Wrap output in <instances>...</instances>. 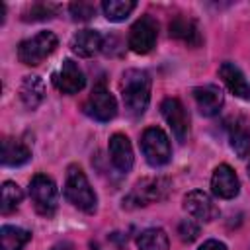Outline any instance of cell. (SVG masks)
I'll list each match as a JSON object with an SVG mask.
<instances>
[{
    "instance_id": "18",
    "label": "cell",
    "mask_w": 250,
    "mask_h": 250,
    "mask_svg": "<svg viewBox=\"0 0 250 250\" xmlns=\"http://www.w3.org/2000/svg\"><path fill=\"white\" fill-rule=\"evenodd\" d=\"M20 98L27 109H35L43 100H45V84L39 76L29 74L23 76L21 86H20Z\"/></svg>"
},
{
    "instance_id": "14",
    "label": "cell",
    "mask_w": 250,
    "mask_h": 250,
    "mask_svg": "<svg viewBox=\"0 0 250 250\" xmlns=\"http://www.w3.org/2000/svg\"><path fill=\"white\" fill-rule=\"evenodd\" d=\"M70 49L78 57H84V59L94 57L96 53H100L104 49V37L96 29H82L72 35Z\"/></svg>"
},
{
    "instance_id": "1",
    "label": "cell",
    "mask_w": 250,
    "mask_h": 250,
    "mask_svg": "<svg viewBox=\"0 0 250 250\" xmlns=\"http://www.w3.org/2000/svg\"><path fill=\"white\" fill-rule=\"evenodd\" d=\"M121 96L125 109L131 117H141L150 102V76L141 68H129L123 72Z\"/></svg>"
},
{
    "instance_id": "25",
    "label": "cell",
    "mask_w": 250,
    "mask_h": 250,
    "mask_svg": "<svg viewBox=\"0 0 250 250\" xmlns=\"http://www.w3.org/2000/svg\"><path fill=\"white\" fill-rule=\"evenodd\" d=\"M57 12V6L55 4H33L27 12H25V18L23 20H31V21H39V20H49L53 18V14Z\"/></svg>"
},
{
    "instance_id": "10",
    "label": "cell",
    "mask_w": 250,
    "mask_h": 250,
    "mask_svg": "<svg viewBox=\"0 0 250 250\" xmlns=\"http://www.w3.org/2000/svg\"><path fill=\"white\" fill-rule=\"evenodd\" d=\"M53 84L62 94H78L84 88L86 78L78 62H74L72 59H64L61 64V70L53 76Z\"/></svg>"
},
{
    "instance_id": "16",
    "label": "cell",
    "mask_w": 250,
    "mask_h": 250,
    "mask_svg": "<svg viewBox=\"0 0 250 250\" xmlns=\"http://www.w3.org/2000/svg\"><path fill=\"white\" fill-rule=\"evenodd\" d=\"M219 74H221L223 82L227 84V88H229L234 96H238V98L250 102V84L246 82L244 74L240 72V68H238L236 64H232V62H223V64L219 66Z\"/></svg>"
},
{
    "instance_id": "6",
    "label": "cell",
    "mask_w": 250,
    "mask_h": 250,
    "mask_svg": "<svg viewBox=\"0 0 250 250\" xmlns=\"http://www.w3.org/2000/svg\"><path fill=\"white\" fill-rule=\"evenodd\" d=\"M170 189V182L166 178H145L135 184L127 199H123V205L127 207H141L154 201H160L166 197Z\"/></svg>"
},
{
    "instance_id": "2",
    "label": "cell",
    "mask_w": 250,
    "mask_h": 250,
    "mask_svg": "<svg viewBox=\"0 0 250 250\" xmlns=\"http://www.w3.org/2000/svg\"><path fill=\"white\" fill-rule=\"evenodd\" d=\"M64 195L66 199L78 207L84 213H94L98 207V197L96 191L92 189L86 174L82 172L80 166L72 164L66 170V180H64Z\"/></svg>"
},
{
    "instance_id": "17",
    "label": "cell",
    "mask_w": 250,
    "mask_h": 250,
    "mask_svg": "<svg viewBox=\"0 0 250 250\" xmlns=\"http://www.w3.org/2000/svg\"><path fill=\"white\" fill-rule=\"evenodd\" d=\"M170 29V37L174 39H180L184 43H188L189 47H197L201 43V35H199V29H197V23L186 16H178L170 21L168 25Z\"/></svg>"
},
{
    "instance_id": "9",
    "label": "cell",
    "mask_w": 250,
    "mask_h": 250,
    "mask_svg": "<svg viewBox=\"0 0 250 250\" xmlns=\"http://www.w3.org/2000/svg\"><path fill=\"white\" fill-rule=\"evenodd\" d=\"M160 111H162V117L166 119V123L170 125L176 141L184 143L188 137V131H189V117H188L184 104L178 98H166L160 104Z\"/></svg>"
},
{
    "instance_id": "19",
    "label": "cell",
    "mask_w": 250,
    "mask_h": 250,
    "mask_svg": "<svg viewBox=\"0 0 250 250\" xmlns=\"http://www.w3.org/2000/svg\"><path fill=\"white\" fill-rule=\"evenodd\" d=\"M31 150L18 139H10L6 137L2 141V162L6 166H21L29 160Z\"/></svg>"
},
{
    "instance_id": "11",
    "label": "cell",
    "mask_w": 250,
    "mask_h": 250,
    "mask_svg": "<svg viewBox=\"0 0 250 250\" xmlns=\"http://www.w3.org/2000/svg\"><path fill=\"white\" fill-rule=\"evenodd\" d=\"M184 209L193 217V219H199V221H213L217 219L219 215V207L213 203L211 195L201 191V189H193L189 193H186L184 197Z\"/></svg>"
},
{
    "instance_id": "15",
    "label": "cell",
    "mask_w": 250,
    "mask_h": 250,
    "mask_svg": "<svg viewBox=\"0 0 250 250\" xmlns=\"http://www.w3.org/2000/svg\"><path fill=\"white\" fill-rule=\"evenodd\" d=\"M109 158L119 172H129L133 168V148L123 133H115L109 139Z\"/></svg>"
},
{
    "instance_id": "22",
    "label": "cell",
    "mask_w": 250,
    "mask_h": 250,
    "mask_svg": "<svg viewBox=\"0 0 250 250\" xmlns=\"http://www.w3.org/2000/svg\"><path fill=\"white\" fill-rule=\"evenodd\" d=\"M229 139H230V146L236 152L238 158H246L250 154V131L244 123H232L230 131H229Z\"/></svg>"
},
{
    "instance_id": "26",
    "label": "cell",
    "mask_w": 250,
    "mask_h": 250,
    "mask_svg": "<svg viewBox=\"0 0 250 250\" xmlns=\"http://www.w3.org/2000/svg\"><path fill=\"white\" fill-rule=\"evenodd\" d=\"M68 10L76 21H88L96 14V6L90 2H72Z\"/></svg>"
},
{
    "instance_id": "20",
    "label": "cell",
    "mask_w": 250,
    "mask_h": 250,
    "mask_svg": "<svg viewBox=\"0 0 250 250\" xmlns=\"http://www.w3.org/2000/svg\"><path fill=\"white\" fill-rule=\"evenodd\" d=\"M31 234L25 229L4 225L0 229V250H21L29 242Z\"/></svg>"
},
{
    "instance_id": "23",
    "label": "cell",
    "mask_w": 250,
    "mask_h": 250,
    "mask_svg": "<svg viewBox=\"0 0 250 250\" xmlns=\"http://www.w3.org/2000/svg\"><path fill=\"white\" fill-rule=\"evenodd\" d=\"M21 199H23V191L18 184H14V182H4L2 184V203H0L2 215L14 213L20 207Z\"/></svg>"
},
{
    "instance_id": "27",
    "label": "cell",
    "mask_w": 250,
    "mask_h": 250,
    "mask_svg": "<svg viewBox=\"0 0 250 250\" xmlns=\"http://www.w3.org/2000/svg\"><path fill=\"white\" fill-rule=\"evenodd\" d=\"M178 234H180V238H182L184 242H193V240L197 238V234H199V227H197L195 221L184 219V221L178 225Z\"/></svg>"
},
{
    "instance_id": "13",
    "label": "cell",
    "mask_w": 250,
    "mask_h": 250,
    "mask_svg": "<svg viewBox=\"0 0 250 250\" xmlns=\"http://www.w3.org/2000/svg\"><path fill=\"white\" fill-rule=\"evenodd\" d=\"M193 98H195L197 109L207 117L217 115L225 104V94L217 84H203L193 88Z\"/></svg>"
},
{
    "instance_id": "4",
    "label": "cell",
    "mask_w": 250,
    "mask_h": 250,
    "mask_svg": "<svg viewBox=\"0 0 250 250\" xmlns=\"http://www.w3.org/2000/svg\"><path fill=\"white\" fill-rule=\"evenodd\" d=\"M29 197L33 207L43 217H53L59 205V191L55 182L45 174H35L29 182Z\"/></svg>"
},
{
    "instance_id": "21",
    "label": "cell",
    "mask_w": 250,
    "mask_h": 250,
    "mask_svg": "<svg viewBox=\"0 0 250 250\" xmlns=\"http://www.w3.org/2000/svg\"><path fill=\"white\" fill-rule=\"evenodd\" d=\"M137 248L139 250H168V234L162 229H145L137 236Z\"/></svg>"
},
{
    "instance_id": "7",
    "label": "cell",
    "mask_w": 250,
    "mask_h": 250,
    "mask_svg": "<svg viewBox=\"0 0 250 250\" xmlns=\"http://www.w3.org/2000/svg\"><path fill=\"white\" fill-rule=\"evenodd\" d=\"M156 37H158V23H156V20H152L150 16H143V18H139L131 25L129 37H127V45H129V49L133 53L146 55L156 45Z\"/></svg>"
},
{
    "instance_id": "5",
    "label": "cell",
    "mask_w": 250,
    "mask_h": 250,
    "mask_svg": "<svg viewBox=\"0 0 250 250\" xmlns=\"http://www.w3.org/2000/svg\"><path fill=\"white\" fill-rule=\"evenodd\" d=\"M141 150L150 166H164L172 156L170 139L160 127H148L143 131Z\"/></svg>"
},
{
    "instance_id": "3",
    "label": "cell",
    "mask_w": 250,
    "mask_h": 250,
    "mask_svg": "<svg viewBox=\"0 0 250 250\" xmlns=\"http://www.w3.org/2000/svg\"><path fill=\"white\" fill-rule=\"evenodd\" d=\"M59 47V39L53 31H39L29 39H23L18 47V59L20 62L27 64V66H35L39 62H43L49 55L55 53V49Z\"/></svg>"
},
{
    "instance_id": "30",
    "label": "cell",
    "mask_w": 250,
    "mask_h": 250,
    "mask_svg": "<svg viewBox=\"0 0 250 250\" xmlns=\"http://www.w3.org/2000/svg\"><path fill=\"white\" fill-rule=\"evenodd\" d=\"M248 172H250V166H248Z\"/></svg>"
},
{
    "instance_id": "8",
    "label": "cell",
    "mask_w": 250,
    "mask_h": 250,
    "mask_svg": "<svg viewBox=\"0 0 250 250\" xmlns=\"http://www.w3.org/2000/svg\"><path fill=\"white\" fill-rule=\"evenodd\" d=\"M84 111L98 121H109L117 115V102H115L113 94H109V90L105 88L104 82L94 86L92 94L88 96V100L84 104Z\"/></svg>"
},
{
    "instance_id": "24",
    "label": "cell",
    "mask_w": 250,
    "mask_h": 250,
    "mask_svg": "<svg viewBox=\"0 0 250 250\" xmlns=\"http://www.w3.org/2000/svg\"><path fill=\"white\" fill-rule=\"evenodd\" d=\"M135 8L137 2L133 0H105L102 4V10L109 21H123Z\"/></svg>"
},
{
    "instance_id": "29",
    "label": "cell",
    "mask_w": 250,
    "mask_h": 250,
    "mask_svg": "<svg viewBox=\"0 0 250 250\" xmlns=\"http://www.w3.org/2000/svg\"><path fill=\"white\" fill-rule=\"evenodd\" d=\"M51 250H74V244L68 242V240H62V242H57Z\"/></svg>"
},
{
    "instance_id": "12",
    "label": "cell",
    "mask_w": 250,
    "mask_h": 250,
    "mask_svg": "<svg viewBox=\"0 0 250 250\" xmlns=\"http://www.w3.org/2000/svg\"><path fill=\"white\" fill-rule=\"evenodd\" d=\"M211 191L221 199H232L240 191V182L229 164H219L211 176Z\"/></svg>"
},
{
    "instance_id": "28",
    "label": "cell",
    "mask_w": 250,
    "mask_h": 250,
    "mask_svg": "<svg viewBox=\"0 0 250 250\" xmlns=\"http://www.w3.org/2000/svg\"><path fill=\"white\" fill-rule=\"evenodd\" d=\"M197 250H227V246L223 242H219V240H207Z\"/></svg>"
}]
</instances>
